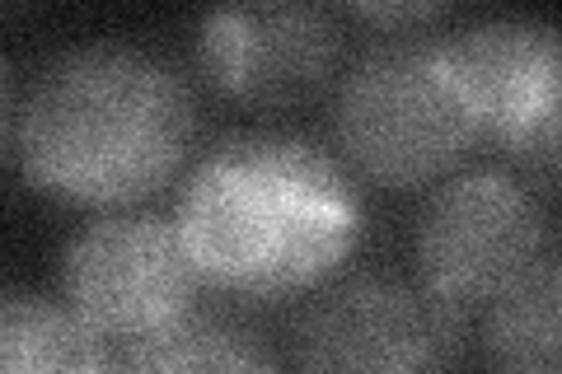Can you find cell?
I'll return each instance as SVG.
<instances>
[{"mask_svg":"<svg viewBox=\"0 0 562 374\" xmlns=\"http://www.w3.org/2000/svg\"><path fill=\"white\" fill-rule=\"evenodd\" d=\"M198 109L179 66L136 43H85L5 94V155L20 178L70 206L122 211L183 169Z\"/></svg>","mask_w":562,"mask_h":374,"instance_id":"6da1fadb","label":"cell"},{"mask_svg":"<svg viewBox=\"0 0 562 374\" xmlns=\"http://www.w3.org/2000/svg\"><path fill=\"white\" fill-rule=\"evenodd\" d=\"M173 225L206 286L244 299L314 291L361 239L347 165L301 136H231L198 159Z\"/></svg>","mask_w":562,"mask_h":374,"instance_id":"7a4b0ae2","label":"cell"},{"mask_svg":"<svg viewBox=\"0 0 562 374\" xmlns=\"http://www.w3.org/2000/svg\"><path fill=\"white\" fill-rule=\"evenodd\" d=\"M333 136L351 173L398 192L446 183L483 132L446 43L413 33L380 43L342 76Z\"/></svg>","mask_w":562,"mask_h":374,"instance_id":"3957f363","label":"cell"},{"mask_svg":"<svg viewBox=\"0 0 562 374\" xmlns=\"http://www.w3.org/2000/svg\"><path fill=\"white\" fill-rule=\"evenodd\" d=\"M549 216L516 169H464L417 216V281L454 314L492 309L549 258Z\"/></svg>","mask_w":562,"mask_h":374,"instance_id":"277c9868","label":"cell"},{"mask_svg":"<svg viewBox=\"0 0 562 374\" xmlns=\"http://www.w3.org/2000/svg\"><path fill=\"white\" fill-rule=\"evenodd\" d=\"M202 286L173 216L150 211H103L61 253V299L113 351L179 328Z\"/></svg>","mask_w":562,"mask_h":374,"instance_id":"5b68a950","label":"cell"},{"mask_svg":"<svg viewBox=\"0 0 562 374\" xmlns=\"http://www.w3.org/2000/svg\"><path fill=\"white\" fill-rule=\"evenodd\" d=\"M295 374H460L464 318L422 281L357 276L295 328Z\"/></svg>","mask_w":562,"mask_h":374,"instance_id":"8992f818","label":"cell"},{"mask_svg":"<svg viewBox=\"0 0 562 374\" xmlns=\"http://www.w3.org/2000/svg\"><path fill=\"white\" fill-rule=\"evenodd\" d=\"M342 29L319 5H239L198 24V66L225 99L291 109L333 80Z\"/></svg>","mask_w":562,"mask_h":374,"instance_id":"52a82bcc","label":"cell"},{"mask_svg":"<svg viewBox=\"0 0 562 374\" xmlns=\"http://www.w3.org/2000/svg\"><path fill=\"white\" fill-rule=\"evenodd\" d=\"M441 43L479 132L502 146L562 89V29L535 14H492Z\"/></svg>","mask_w":562,"mask_h":374,"instance_id":"ba28073f","label":"cell"},{"mask_svg":"<svg viewBox=\"0 0 562 374\" xmlns=\"http://www.w3.org/2000/svg\"><path fill=\"white\" fill-rule=\"evenodd\" d=\"M113 347L66 299L5 291L0 299V374H109Z\"/></svg>","mask_w":562,"mask_h":374,"instance_id":"9c48e42d","label":"cell"},{"mask_svg":"<svg viewBox=\"0 0 562 374\" xmlns=\"http://www.w3.org/2000/svg\"><path fill=\"white\" fill-rule=\"evenodd\" d=\"M492 374H562V248L483 314Z\"/></svg>","mask_w":562,"mask_h":374,"instance_id":"30bf717a","label":"cell"},{"mask_svg":"<svg viewBox=\"0 0 562 374\" xmlns=\"http://www.w3.org/2000/svg\"><path fill=\"white\" fill-rule=\"evenodd\" d=\"M109 374H277V361L244 328L192 314L150 342L113 351Z\"/></svg>","mask_w":562,"mask_h":374,"instance_id":"8fae6325","label":"cell"},{"mask_svg":"<svg viewBox=\"0 0 562 374\" xmlns=\"http://www.w3.org/2000/svg\"><path fill=\"white\" fill-rule=\"evenodd\" d=\"M512 155V169L530 183L535 192H558L562 197V89L543 103V109L525 122V127L502 146Z\"/></svg>","mask_w":562,"mask_h":374,"instance_id":"7c38bea8","label":"cell"},{"mask_svg":"<svg viewBox=\"0 0 562 374\" xmlns=\"http://www.w3.org/2000/svg\"><path fill=\"white\" fill-rule=\"evenodd\" d=\"M357 14L375 29H417V24H431L441 20V5H357Z\"/></svg>","mask_w":562,"mask_h":374,"instance_id":"4fadbf2b","label":"cell"}]
</instances>
